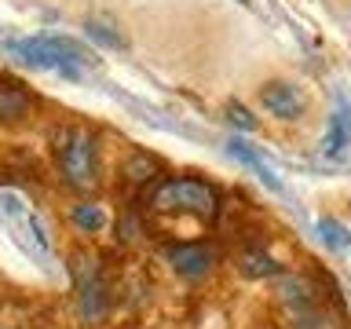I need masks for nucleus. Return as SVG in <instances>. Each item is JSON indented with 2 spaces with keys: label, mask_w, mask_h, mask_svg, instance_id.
<instances>
[{
  "label": "nucleus",
  "mask_w": 351,
  "mask_h": 329,
  "mask_svg": "<svg viewBox=\"0 0 351 329\" xmlns=\"http://www.w3.org/2000/svg\"><path fill=\"white\" fill-rule=\"evenodd\" d=\"M318 238H322V245H329V249H351V230L333 216L318 219Z\"/></svg>",
  "instance_id": "12"
},
{
  "label": "nucleus",
  "mask_w": 351,
  "mask_h": 329,
  "mask_svg": "<svg viewBox=\"0 0 351 329\" xmlns=\"http://www.w3.org/2000/svg\"><path fill=\"white\" fill-rule=\"evenodd\" d=\"M8 51L15 55L19 62L33 66V70H55L62 77L77 81L84 66H95V55L81 48L77 40L70 37H19V40H8Z\"/></svg>",
  "instance_id": "1"
},
{
  "label": "nucleus",
  "mask_w": 351,
  "mask_h": 329,
  "mask_svg": "<svg viewBox=\"0 0 351 329\" xmlns=\"http://www.w3.org/2000/svg\"><path fill=\"white\" fill-rule=\"evenodd\" d=\"M158 172H161V164L154 161V158H147V154H132V158L125 161V180L136 183V186L158 180Z\"/></svg>",
  "instance_id": "11"
},
{
  "label": "nucleus",
  "mask_w": 351,
  "mask_h": 329,
  "mask_svg": "<svg viewBox=\"0 0 351 329\" xmlns=\"http://www.w3.org/2000/svg\"><path fill=\"white\" fill-rule=\"evenodd\" d=\"M29 92H26V84L15 81V77H8V73H0V121L4 125H11V121H22L29 114Z\"/></svg>",
  "instance_id": "8"
},
{
  "label": "nucleus",
  "mask_w": 351,
  "mask_h": 329,
  "mask_svg": "<svg viewBox=\"0 0 351 329\" xmlns=\"http://www.w3.org/2000/svg\"><path fill=\"white\" fill-rule=\"evenodd\" d=\"M51 150H55V161H59L66 186H73L81 194L95 191L99 186V147H95L92 132L66 125L51 136Z\"/></svg>",
  "instance_id": "2"
},
{
  "label": "nucleus",
  "mask_w": 351,
  "mask_h": 329,
  "mask_svg": "<svg viewBox=\"0 0 351 329\" xmlns=\"http://www.w3.org/2000/svg\"><path fill=\"white\" fill-rule=\"evenodd\" d=\"M165 260L172 263V271L180 274V278H205V274H213V263H216V252L202 245V241H180V245H169L165 249Z\"/></svg>",
  "instance_id": "6"
},
{
  "label": "nucleus",
  "mask_w": 351,
  "mask_h": 329,
  "mask_svg": "<svg viewBox=\"0 0 351 329\" xmlns=\"http://www.w3.org/2000/svg\"><path fill=\"white\" fill-rule=\"evenodd\" d=\"M227 117H230V125H238L241 132H256V117H252L245 106H238V103H234V106L227 110Z\"/></svg>",
  "instance_id": "16"
},
{
  "label": "nucleus",
  "mask_w": 351,
  "mask_h": 329,
  "mask_svg": "<svg viewBox=\"0 0 351 329\" xmlns=\"http://www.w3.org/2000/svg\"><path fill=\"white\" fill-rule=\"evenodd\" d=\"M241 274H249V278H271V274H282V263L260 249H249V252H241Z\"/></svg>",
  "instance_id": "10"
},
{
  "label": "nucleus",
  "mask_w": 351,
  "mask_h": 329,
  "mask_svg": "<svg viewBox=\"0 0 351 329\" xmlns=\"http://www.w3.org/2000/svg\"><path fill=\"white\" fill-rule=\"evenodd\" d=\"M84 33H88L95 44H103V48H128L125 37H121V33L110 26V22H103V19H88V22H84Z\"/></svg>",
  "instance_id": "13"
},
{
  "label": "nucleus",
  "mask_w": 351,
  "mask_h": 329,
  "mask_svg": "<svg viewBox=\"0 0 351 329\" xmlns=\"http://www.w3.org/2000/svg\"><path fill=\"white\" fill-rule=\"evenodd\" d=\"M150 208L161 216H194V219H216L219 202L216 191L202 180H165L150 197Z\"/></svg>",
  "instance_id": "3"
},
{
  "label": "nucleus",
  "mask_w": 351,
  "mask_h": 329,
  "mask_svg": "<svg viewBox=\"0 0 351 329\" xmlns=\"http://www.w3.org/2000/svg\"><path fill=\"white\" fill-rule=\"evenodd\" d=\"M106 311H110L106 282L99 278V271H95V267H88V274L81 278V315H84V322L99 326V322L106 318Z\"/></svg>",
  "instance_id": "7"
},
{
  "label": "nucleus",
  "mask_w": 351,
  "mask_h": 329,
  "mask_svg": "<svg viewBox=\"0 0 351 329\" xmlns=\"http://www.w3.org/2000/svg\"><path fill=\"white\" fill-rule=\"evenodd\" d=\"M73 223L81 227V230H88V234H95V230H103L106 227V212L99 205H73Z\"/></svg>",
  "instance_id": "15"
},
{
  "label": "nucleus",
  "mask_w": 351,
  "mask_h": 329,
  "mask_svg": "<svg viewBox=\"0 0 351 329\" xmlns=\"http://www.w3.org/2000/svg\"><path fill=\"white\" fill-rule=\"evenodd\" d=\"M238 4H241V8H252V0H238Z\"/></svg>",
  "instance_id": "17"
},
{
  "label": "nucleus",
  "mask_w": 351,
  "mask_h": 329,
  "mask_svg": "<svg viewBox=\"0 0 351 329\" xmlns=\"http://www.w3.org/2000/svg\"><path fill=\"white\" fill-rule=\"evenodd\" d=\"M318 164L326 172H348L351 169V103L337 95V106L329 114V125L318 139Z\"/></svg>",
  "instance_id": "4"
},
{
  "label": "nucleus",
  "mask_w": 351,
  "mask_h": 329,
  "mask_svg": "<svg viewBox=\"0 0 351 329\" xmlns=\"http://www.w3.org/2000/svg\"><path fill=\"white\" fill-rule=\"evenodd\" d=\"M260 103L278 121H296V117H304V110H307V95H304V88L293 84V81H267L260 88Z\"/></svg>",
  "instance_id": "5"
},
{
  "label": "nucleus",
  "mask_w": 351,
  "mask_h": 329,
  "mask_svg": "<svg viewBox=\"0 0 351 329\" xmlns=\"http://www.w3.org/2000/svg\"><path fill=\"white\" fill-rule=\"evenodd\" d=\"M293 329H333V326H329L326 311H318L315 300H311V304L293 307Z\"/></svg>",
  "instance_id": "14"
},
{
  "label": "nucleus",
  "mask_w": 351,
  "mask_h": 329,
  "mask_svg": "<svg viewBox=\"0 0 351 329\" xmlns=\"http://www.w3.org/2000/svg\"><path fill=\"white\" fill-rule=\"evenodd\" d=\"M227 150H230V158H238L241 164H249V169L260 175V183L267 186V191H274V194H285V186H282V180H278V175H274V169H271V164L260 158L256 150L249 147L245 139H230V143H227Z\"/></svg>",
  "instance_id": "9"
}]
</instances>
